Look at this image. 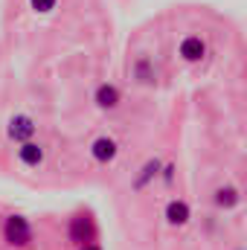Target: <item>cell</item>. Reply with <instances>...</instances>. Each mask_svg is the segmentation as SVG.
<instances>
[{"mask_svg":"<svg viewBox=\"0 0 247 250\" xmlns=\"http://www.w3.org/2000/svg\"><path fill=\"white\" fill-rule=\"evenodd\" d=\"M157 172H160V160H148V163L140 169V175H137V181H134V189H145V184H148L151 178H157Z\"/></svg>","mask_w":247,"mask_h":250,"instance_id":"cell-11","label":"cell"},{"mask_svg":"<svg viewBox=\"0 0 247 250\" xmlns=\"http://www.w3.org/2000/svg\"><path fill=\"white\" fill-rule=\"evenodd\" d=\"M117 151H120V146H117L111 137H99V140H93V146H90V154H93L96 163H111V160L117 157Z\"/></svg>","mask_w":247,"mask_h":250,"instance_id":"cell-4","label":"cell"},{"mask_svg":"<svg viewBox=\"0 0 247 250\" xmlns=\"http://www.w3.org/2000/svg\"><path fill=\"white\" fill-rule=\"evenodd\" d=\"M172 172H175V169H172V166H166V169H163V181H166V184H169V181H172Z\"/></svg>","mask_w":247,"mask_h":250,"instance_id":"cell-13","label":"cell"},{"mask_svg":"<svg viewBox=\"0 0 247 250\" xmlns=\"http://www.w3.org/2000/svg\"><path fill=\"white\" fill-rule=\"evenodd\" d=\"M3 236H6L9 245L26 248V245L32 242V227H29V221H26L23 215H9V218H6V227H3Z\"/></svg>","mask_w":247,"mask_h":250,"instance_id":"cell-1","label":"cell"},{"mask_svg":"<svg viewBox=\"0 0 247 250\" xmlns=\"http://www.w3.org/2000/svg\"><path fill=\"white\" fill-rule=\"evenodd\" d=\"M134 79L143 82V84H151V82H154V67H151V62H148L145 56H140V59L134 62Z\"/></svg>","mask_w":247,"mask_h":250,"instance_id":"cell-10","label":"cell"},{"mask_svg":"<svg viewBox=\"0 0 247 250\" xmlns=\"http://www.w3.org/2000/svg\"><path fill=\"white\" fill-rule=\"evenodd\" d=\"M178 53H181V59L189 64L201 62L204 56H206V44L198 38V35H186L184 41H181V47H178Z\"/></svg>","mask_w":247,"mask_h":250,"instance_id":"cell-2","label":"cell"},{"mask_svg":"<svg viewBox=\"0 0 247 250\" xmlns=\"http://www.w3.org/2000/svg\"><path fill=\"white\" fill-rule=\"evenodd\" d=\"M93 99H96V105H99V108L111 111V108H117V105H120L123 93H120V87H114V84H99V87H96V93H93Z\"/></svg>","mask_w":247,"mask_h":250,"instance_id":"cell-5","label":"cell"},{"mask_svg":"<svg viewBox=\"0 0 247 250\" xmlns=\"http://www.w3.org/2000/svg\"><path fill=\"white\" fill-rule=\"evenodd\" d=\"M166 221L172 227H184L186 221H189V204H184V201H169L166 204Z\"/></svg>","mask_w":247,"mask_h":250,"instance_id":"cell-7","label":"cell"},{"mask_svg":"<svg viewBox=\"0 0 247 250\" xmlns=\"http://www.w3.org/2000/svg\"><path fill=\"white\" fill-rule=\"evenodd\" d=\"M215 207H221V209H233L239 201H242V195H239V189L236 187H221V189H215Z\"/></svg>","mask_w":247,"mask_h":250,"instance_id":"cell-8","label":"cell"},{"mask_svg":"<svg viewBox=\"0 0 247 250\" xmlns=\"http://www.w3.org/2000/svg\"><path fill=\"white\" fill-rule=\"evenodd\" d=\"M32 134H35V123H32V117L18 114V117H12V120H9V137H12V140L26 143Z\"/></svg>","mask_w":247,"mask_h":250,"instance_id":"cell-3","label":"cell"},{"mask_svg":"<svg viewBox=\"0 0 247 250\" xmlns=\"http://www.w3.org/2000/svg\"><path fill=\"white\" fill-rule=\"evenodd\" d=\"M56 3H59V0H29L32 12H38V15H47V12H53V9H56Z\"/></svg>","mask_w":247,"mask_h":250,"instance_id":"cell-12","label":"cell"},{"mask_svg":"<svg viewBox=\"0 0 247 250\" xmlns=\"http://www.w3.org/2000/svg\"><path fill=\"white\" fill-rule=\"evenodd\" d=\"M82 250H99V248H96V245H84Z\"/></svg>","mask_w":247,"mask_h":250,"instance_id":"cell-14","label":"cell"},{"mask_svg":"<svg viewBox=\"0 0 247 250\" xmlns=\"http://www.w3.org/2000/svg\"><path fill=\"white\" fill-rule=\"evenodd\" d=\"M18 157L26 163V166H41V160H44V148L41 146H35V143H23L21 148H18Z\"/></svg>","mask_w":247,"mask_h":250,"instance_id":"cell-9","label":"cell"},{"mask_svg":"<svg viewBox=\"0 0 247 250\" xmlns=\"http://www.w3.org/2000/svg\"><path fill=\"white\" fill-rule=\"evenodd\" d=\"M90 236H93L90 218H84V215H76V218L70 221V242H76V245H84V242H90Z\"/></svg>","mask_w":247,"mask_h":250,"instance_id":"cell-6","label":"cell"}]
</instances>
